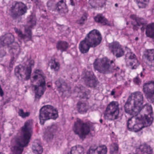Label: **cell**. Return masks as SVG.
<instances>
[{
	"instance_id": "cell-1",
	"label": "cell",
	"mask_w": 154,
	"mask_h": 154,
	"mask_svg": "<svg viewBox=\"0 0 154 154\" xmlns=\"http://www.w3.org/2000/svg\"><path fill=\"white\" fill-rule=\"evenodd\" d=\"M153 121L152 107L150 104H146L137 114L129 119L128 122V128L131 131L137 132L151 125Z\"/></svg>"
},
{
	"instance_id": "cell-2",
	"label": "cell",
	"mask_w": 154,
	"mask_h": 154,
	"mask_svg": "<svg viewBox=\"0 0 154 154\" xmlns=\"http://www.w3.org/2000/svg\"><path fill=\"white\" fill-rule=\"evenodd\" d=\"M32 121L29 120L19 130L11 143V149L13 154H21L24 147L29 142L32 134Z\"/></svg>"
},
{
	"instance_id": "cell-3",
	"label": "cell",
	"mask_w": 154,
	"mask_h": 154,
	"mask_svg": "<svg viewBox=\"0 0 154 154\" xmlns=\"http://www.w3.org/2000/svg\"><path fill=\"white\" fill-rule=\"evenodd\" d=\"M143 96L141 92L135 91L132 93L125 105L126 112L132 116L137 114L143 107Z\"/></svg>"
},
{
	"instance_id": "cell-4",
	"label": "cell",
	"mask_w": 154,
	"mask_h": 154,
	"mask_svg": "<svg viewBox=\"0 0 154 154\" xmlns=\"http://www.w3.org/2000/svg\"><path fill=\"white\" fill-rule=\"evenodd\" d=\"M31 83L34 90L35 97L37 98L40 97L46 88L45 77L41 70H36L34 72L31 77Z\"/></svg>"
},
{
	"instance_id": "cell-5",
	"label": "cell",
	"mask_w": 154,
	"mask_h": 154,
	"mask_svg": "<svg viewBox=\"0 0 154 154\" xmlns=\"http://www.w3.org/2000/svg\"><path fill=\"white\" fill-rule=\"evenodd\" d=\"M58 116V111L51 105H45L40 110L39 120L42 125L49 119L55 120Z\"/></svg>"
},
{
	"instance_id": "cell-6",
	"label": "cell",
	"mask_w": 154,
	"mask_h": 154,
	"mask_svg": "<svg viewBox=\"0 0 154 154\" xmlns=\"http://www.w3.org/2000/svg\"><path fill=\"white\" fill-rule=\"evenodd\" d=\"M93 67L95 70L102 73H108L113 69L112 62L106 57L98 58L93 63Z\"/></svg>"
},
{
	"instance_id": "cell-7",
	"label": "cell",
	"mask_w": 154,
	"mask_h": 154,
	"mask_svg": "<svg viewBox=\"0 0 154 154\" xmlns=\"http://www.w3.org/2000/svg\"><path fill=\"white\" fill-rule=\"evenodd\" d=\"M32 64L33 63L29 61L25 64L18 65L14 69L15 75L20 79H28L31 76Z\"/></svg>"
},
{
	"instance_id": "cell-8",
	"label": "cell",
	"mask_w": 154,
	"mask_h": 154,
	"mask_svg": "<svg viewBox=\"0 0 154 154\" xmlns=\"http://www.w3.org/2000/svg\"><path fill=\"white\" fill-rule=\"evenodd\" d=\"M90 125L88 123L77 119L73 125V131L81 139H84L90 132Z\"/></svg>"
},
{
	"instance_id": "cell-9",
	"label": "cell",
	"mask_w": 154,
	"mask_h": 154,
	"mask_svg": "<svg viewBox=\"0 0 154 154\" xmlns=\"http://www.w3.org/2000/svg\"><path fill=\"white\" fill-rule=\"evenodd\" d=\"M119 114V103L116 101L111 102L107 106L104 116L106 119L108 120H114L117 119Z\"/></svg>"
},
{
	"instance_id": "cell-10",
	"label": "cell",
	"mask_w": 154,
	"mask_h": 154,
	"mask_svg": "<svg viewBox=\"0 0 154 154\" xmlns=\"http://www.w3.org/2000/svg\"><path fill=\"white\" fill-rule=\"evenodd\" d=\"M84 40L90 48L96 47L100 43L102 35L98 30L93 29L87 35Z\"/></svg>"
},
{
	"instance_id": "cell-11",
	"label": "cell",
	"mask_w": 154,
	"mask_h": 154,
	"mask_svg": "<svg viewBox=\"0 0 154 154\" xmlns=\"http://www.w3.org/2000/svg\"><path fill=\"white\" fill-rule=\"evenodd\" d=\"M82 78L84 83L89 87H95L98 84V81L94 73L90 71L85 70L82 74Z\"/></svg>"
},
{
	"instance_id": "cell-12",
	"label": "cell",
	"mask_w": 154,
	"mask_h": 154,
	"mask_svg": "<svg viewBox=\"0 0 154 154\" xmlns=\"http://www.w3.org/2000/svg\"><path fill=\"white\" fill-rule=\"evenodd\" d=\"M26 11L27 7L25 4L21 2H17L11 7L10 13L13 17L17 18L23 15Z\"/></svg>"
},
{
	"instance_id": "cell-13",
	"label": "cell",
	"mask_w": 154,
	"mask_h": 154,
	"mask_svg": "<svg viewBox=\"0 0 154 154\" xmlns=\"http://www.w3.org/2000/svg\"><path fill=\"white\" fill-rule=\"evenodd\" d=\"M143 91L147 99L154 103V82L149 81L143 85Z\"/></svg>"
},
{
	"instance_id": "cell-14",
	"label": "cell",
	"mask_w": 154,
	"mask_h": 154,
	"mask_svg": "<svg viewBox=\"0 0 154 154\" xmlns=\"http://www.w3.org/2000/svg\"><path fill=\"white\" fill-rule=\"evenodd\" d=\"M125 61L126 65L131 69H135L139 66L140 63L136 55L131 51H128L125 56Z\"/></svg>"
},
{
	"instance_id": "cell-15",
	"label": "cell",
	"mask_w": 154,
	"mask_h": 154,
	"mask_svg": "<svg viewBox=\"0 0 154 154\" xmlns=\"http://www.w3.org/2000/svg\"><path fill=\"white\" fill-rule=\"evenodd\" d=\"M143 59L145 64L150 68L154 69V49H147L143 55Z\"/></svg>"
},
{
	"instance_id": "cell-16",
	"label": "cell",
	"mask_w": 154,
	"mask_h": 154,
	"mask_svg": "<svg viewBox=\"0 0 154 154\" xmlns=\"http://www.w3.org/2000/svg\"><path fill=\"white\" fill-rule=\"evenodd\" d=\"M109 47L111 52L116 57H120L122 55H123V49L119 42H113L111 43H110Z\"/></svg>"
},
{
	"instance_id": "cell-17",
	"label": "cell",
	"mask_w": 154,
	"mask_h": 154,
	"mask_svg": "<svg viewBox=\"0 0 154 154\" xmlns=\"http://www.w3.org/2000/svg\"><path fill=\"white\" fill-rule=\"evenodd\" d=\"M14 41V37L11 33H7L2 35L0 38V43L2 46H9Z\"/></svg>"
},
{
	"instance_id": "cell-18",
	"label": "cell",
	"mask_w": 154,
	"mask_h": 154,
	"mask_svg": "<svg viewBox=\"0 0 154 154\" xmlns=\"http://www.w3.org/2000/svg\"><path fill=\"white\" fill-rule=\"evenodd\" d=\"M107 148L104 145L91 147L88 150L87 154H106Z\"/></svg>"
},
{
	"instance_id": "cell-19",
	"label": "cell",
	"mask_w": 154,
	"mask_h": 154,
	"mask_svg": "<svg viewBox=\"0 0 154 154\" xmlns=\"http://www.w3.org/2000/svg\"><path fill=\"white\" fill-rule=\"evenodd\" d=\"M137 154H153V150L151 147L146 144H143L139 146L137 150Z\"/></svg>"
},
{
	"instance_id": "cell-20",
	"label": "cell",
	"mask_w": 154,
	"mask_h": 154,
	"mask_svg": "<svg viewBox=\"0 0 154 154\" xmlns=\"http://www.w3.org/2000/svg\"><path fill=\"white\" fill-rule=\"evenodd\" d=\"M56 85L57 86L58 89L60 90V91L63 93H66L67 92H68L69 91V87L67 85V84L65 82V81H64L63 80L60 79H58L57 82H56Z\"/></svg>"
},
{
	"instance_id": "cell-21",
	"label": "cell",
	"mask_w": 154,
	"mask_h": 154,
	"mask_svg": "<svg viewBox=\"0 0 154 154\" xmlns=\"http://www.w3.org/2000/svg\"><path fill=\"white\" fill-rule=\"evenodd\" d=\"M32 150L35 154H42L43 152V147L39 140H35L32 144Z\"/></svg>"
},
{
	"instance_id": "cell-22",
	"label": "cell",
	"mask_w": 154,
	"mask_h": 154,
	"mask_svg": "<svg viewBox=\"0 0 154 154\" xmlns=\"http://www.w3.org/2000/svg\"><path fill=\"white\" fill-rule=\"evenodd\" d=\"M56 9L60 13H61V14L66 13L68 11L67 6L65 3V2L63 0L60 1L56 4Z\"/></svg>"
},
{
	"instance_id": "cell-23",
	"label": "cell",
	"mask_w": 154,
	"mask_h": 154,
	"mask_svg": "<svg viewBox=\"0 0 154 154\" xmlns=\"http://www.w3.org/2000/svg\"><path fill=\"white\" fill-rule=\"evenodd\" d=\"M77 109L79 112L84 114L88 109V104L85 101H79L77 103Z\"/></svg>"
},
{
	"instance_id": "cell-24",
	"label": "cell",
	"mask_w": 154,
	"mask_h": 154,
	"mask_svg": "<svg viewBox=\"0 0 154 154\" xmlns=\"http://www.w3.org/2000/svg\"><path fill=\"white\" fill-rule=\"evenodd\" d=\"M106 0H89L90 5L93 8H100L104 6Z\"/></svg>"
},
{
	"instance_id": "cell-25",
	"label": "cell",
	"mask_w": 154,
	"mask_h": 154,
	"mask_svg": "<svg viewBox=\"0 0 154 154\" xmlns=\"http://www.w3.org/2000/svg\"><path fill=\"white\" fill-rule=\"evenodd\" d=\"M146 34L148 37L154 38V22L150 23L146 26Z\"/></svg>"
},
{
	"instance_id": "cell-26",
	"label": "cell",
	"mask_w": 154,
	"mask_h": 154,
	"mask_svg": "<svg viewBox=\"0 0 154 154\" xmlns=\"http://www.w3.org/2000/svg\"><path fill=\"white\" fill-rule=\"evenodd\" d=\"M94 19L97 23H99L104 25H110L109 21L103 15L100 14L96 15L94 17Z\"/></svg>"
},
{
	"instance_id": "cell-27",
	"label": "cell",
	"mask_w": 154,
	"mask_h": 154,
	"mask_svg": "<svg viewBox=\"0 0 154 154\" xmlns=\"http://www.w3.org/2000/svg\"><path fill=\"white\" fill-rule=\"evenodd\" d=\"M70 154H84V147L81 145H76L72 147Z\"/></svg>"
},
{
	"instance_id": "cell-28",
	"label": "cell",
	"mask_w": 154,
	"mask_h": 154,
	"mask_svg": "<svg viewBox=\"0 0 154 154\" xmlns=\"http://www.w3.org/2000/svg\"><path fill=\"white\" fill-rule=\"evenodd\" d=\"M90 46L86 43L84 40H82L79 45V49L82 54L87 53L90 49Z\"/></svg>"
},
{
	"instance_id": "cell-29",
	"label": "cell",
	"mask_w": 154,
	"mask_h": 154,
	"mask_svg": "<svg viewBox=\"0 0 154 154\" xmlns=\"http://www.w3.org/2000/svg\"><path fill=\"white\" fill-rule=\"evenodd\" d=\"M69 45L65 41H59L57 44V48L58 50L61 51H65L68 48Z\"/></svg>"
},
{
	"instance_id": "cell-30",
	"label": "cell",
	"mask_w": 154,
	"mask_h": 154,
	"mask_svg": "<svg viewBox=\"0 0 154 154\" xmlns=\"http://www.w3.org/2000/svg\"><path fill=\"white\" fill-rule=\"evenodd\" d=\"M49 66H50L51 69L54 71L58 70L60 69V64L59 62L55 59L51 60Z\"/></svg>"
},
{
	"instance_id": "cell-31",
	"label": "cell",
	"mask_w": 154,
	"mask_h": 154,
	"mask_svg": "<svg viewBox=\"0 0 154 154\" xmlns=\"http://www.w3.org/2000/svg\"><path fill=\"white\" fill-rule=\"evenodd\" d=\"M137 4L140 8H144L149 4V0H135Z\"/></svg>"
},
{
	"instance_id": "cell-32",
	"label": "cell",
	"mask_w": 154,
	"mask_h": 154,
	"mask_svg": "<svg viewBox=\"0 0 154 154\" xmlns=\"http://www.w3.org/2000/svg\"><path fill=\"white\" fill-rule=\"evenodd\" d=\"M3 94H4L3 91H2V88H1V86H0V94H1V96H2Z\"/></svg>"
},
{
	"instance_id": "cell-33",
	"label": "cell",
	"mask_w": 154,
	"mask_h": 154,
	"mask_svg": "<svg viewBox=\"0 0 154 154\" xmlns=\"http://www.w3.org/2000/svg\"><path fill=\"white\" fill-rule=\"evenodd\" d=\"M129 154H137V153H129Z\"/></svg>"
},
{
	"instance_id": "cell-34",
	"label": "cell",
	"mask_w": 154,
	"mask_h": 154,
	"mask_svg": "<svg viewBox=\"0 0 154 154\" xmlns=\"http://www.w3.org/2000/svg\"><path fill=\"white\" fill-rule=\"evenodd\" d=\"M0 141H1V135H0Z\"/></svg>"
},
{
	"instance_id": "cell-35",
	"label": "cell",
	"mask_w": 154,
	"mask_h": 154,
	"mask_svg": "<svg viewBox=\"0 0 154 154\" xmlns=\"http://www.w3.org/2000/svg\"><path fill=\"white\" fill-rule=\"evenodd\" d=\"M0 154H3V153H0Z\"/></svg>"
}]
</instances>
